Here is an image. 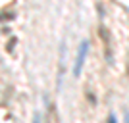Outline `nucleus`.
<instances>
[{
    "instance_id": "1",
    "label": "nucleus",
    "mask_w": 129,
    "mask_h": 123,
    "mask_svg": "<svg viewBox=\"0 0 129 123\" xmlns=\"http://www.w3.org/2000/svg\"><path fill=\"white\" fill-rule=\"evenodd\" d=\"M89 52V43L83 40L79 44V50H77V56H75V64H73V77H79L81 75V67L85 64V56Z\"/></svg>"
},
{
    "instance_id": "2",
    "label": "nucleus",
    "mask_w": 129,
    "mask_h": 123,
    "mask_svg": "<svg viewBox=\"0 0 129 123\" xmlns=\"http://www.w3.org/2000/svg\"><path fill=\"white\" fill-rule=\"evenodd\" d=\"M98 37L102 38L104 50H106V56L110 58V50H112V38H110V33H108L106 27H100V29H98Z\"/></svg>"
},
{
    "instance_id": "3",
    "label": "nucleus",
    "mask_w": 129,
    "mask_h": 123,
    "mask_svg": "<svg viewBox=\"0 0 129 123\" xmlns=\"http://www.w3.org/2000/svg\"><path fill=\"white\" fill-rule=\"evenodd\" d=\"M46 123H60V115L58 110L54 104H48V110H46Z\"/></svg>"
},
{
    "instance_id": "4",
    "label": "nucleus",
    "mask_w": 129,
    "mask_h": 123,
    "mask_svg": "<svg viewBox=\"0 0 129 123\" xmlns=\"http://www.w3.org/2000/svg\"><path fill=\"white\" fill-rule=\"evenodd\" d=\"M35 123H41V117H39V113H35Z\"/></svg>"
},
{
    "instance_id": "5",
    "label": "nucleus",
    "mask_w": 129,
    "mask_h": 123,
    "mask_svg": "<svg viewBox=\"0 0 129 123\" xmlns=\"http://www.w3.org/2000/svg\"><path fill=\"white\" fill-rule=\"evenodd\" d=\"M110 123H116V121H114V115H110Z\"/></svg>"
}]
</instances>
